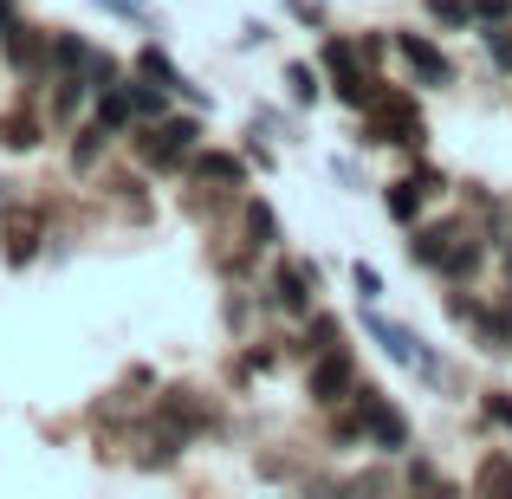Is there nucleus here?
Listing matches in <instances>:
<instances>
[{"mask_svg": "<svg viewBox=\"0 0 512 499\" xmlns=\"http://www.w3.org/2000/svg\"><path fill=\"white\" fill-rule=\"evenodd\" d=\"M370 143H402V150H422L428 143V124H422V104L409 91H376L370 104Z\"/></svg>", "mask_w": 512, "mask_h": 499, "instance_id": "obj_1", "label": "nucleus"}, {"mask_svg": "<svg viewBox=\"0 0 512 499\" xmlns=\"http://www.w3.org/2000/svg\"><path fill=\"white\" fill-rule=\"evenodd\" d=\"M363 331H370L376 344H383L389 357L402 363V370H415L422 383H441V357H435V350H428L409 325H396V318H376V312H370V318H363Z\"/></svg>", "mask_w": 512, "mask_h": 499, "instance_id": "obj_2", "label": "nucleus"}, {"mask_svg": "<svg viewBox=\"0 0 512 499\" xmlns=\"http://www.w3.org/2000/svg\"><path fill=\"white\" fill-rule=\"evenodd\" d=\"M195 137H201V124H195V117H156V124L137 137V156H143L150 169H175V163H188Z\"/></svg>", "mask_w": 512, "mask_h": 499, "instance_id": "obj_3", "label": "nucleus"}, {"mask_svg": "<svg viewBox=\"0 0 512 499\" xmlns=\"http://www.w3.org/2000/svg\"><path fill=\"white\" fill-rule=\"evenodd\" d=\"M357 415H363V435H370L383 454H402V448H409V422H402V409L383 396V389L357 383Z\"/></svg>", "mask_w": 512, "mask_h": 499, "instance_id": "obj_4", "label": "nucleus"}, {"mask_svg": "<svg viewBox=\"0 0 512 499\" xmlns=\"http://www.w3.org/2000/svg\"><path fill=\"white\" fill-rule=\"evenodd\" d=\"M305 396L312 402H344V396H357V363H350V350L344 344H331V350H318V363H312V376H305Z\"/></svg>", "mask_w": 512, "mask_h": 499, "instance_id": "obj_5", "label": "nucleus"}, {"mask_svg": "<svg viewBox=\"0 0 512 499\" xmlns=\"http://www.w3.org/2000/svg\"><path fill=\"white\" fill-rule=\"evenodd\" d=\"M389 46H396L402 59H409V72L422 78V85H454V59H448V52H441L428 33H396Z\"/></svg>", "mask_w": 512, "mask_h": 499, "instance_id": "obj_6", "label": "nucleus"}, {"mask_svg": "<svg viewBox=\"0 0 512 499\" xmlns=\"http://www.w3.org/2000/svg\"><path fill=\"white\" fill-rule=\"evenodd\" d=\"M0 46H7V65L20 78H33V72H46V65H52V39L39 33V26H20V20H13L7 33H0Z\"/></svg>", "mask_w": 512, "mask_h": 499, "instance_id": "obj_7", "label": "nucleus"}, {"mask_svg": "<svg viewBox=\"0 0 512 499\" xmlns=\"http://www.w3.org/2000/svg\"><path fill=\"white\" fill-rule=\"evenodd\" d=\"M273 299L286 305V312H312V299H318V266H305V260H286L273 273Z\"/></svg>", "mask_w": 512, "mask_h": 499, "instance_id": "obj_8", "label": "nucleus"}, {"mask_svg": "<svg viewBox=\"0 0 512 499\" xmlns=\"http://www.w3.org/2000/svg\"><path fill=\"white\" fill-rule=\"evenodd\" d=\"M461 234H467L461 221H428V227H415L409 260H415V266H428V273H441V260H448V247H454Z\"/></svg>", "mask_w": 512, "mask_h": 499, "instance_id": "obj_9", "label": "nucleus"}, {"mask_svg": "<svg viewBox=\"0 0 512 499\" xmlns=\"http://www.w3.org/2000/svg\"><path fill=\"white\" fill-rule=\"evenodd\" d=\"M156 415H163L169 428H182V435H201V428L214 422V409H208V402H195V389H169Z\"/></svg>", "mask_w": 512, "mask_h": 499, "instance_id": "obj_10", "label": "nucleus"}, {"mask_svg": "<svg viewBox=\"0 0 512 499\" xmlns=\"http://www.w3.org/2000/svg\"><path fill=\"white\" fill-rule=\"evenodd\" d=\"M137 78H156V85H169V91H188V98H201V91L188 85L182 72H175V59H169L163 46H143V52H137Z\"/></svg>", "mask_w": 512, "mask_h": 499, "instance_id": "obj_11", "label": "nucleus"}, {"mask_svg": "<svg viewBox=\"0 0 512 499\" xmlns=\"http://www.w3.org/2000/svg\"><path fill=\"white\" fill-rule=\"evenodd\" d=\"M422 195L428 188L415 182V175H402V182H389V195H383V208H389V221H402V227H415V214H422Z\"/></svg>", "mask_w": 512, "mask_h": 499, "instance_id": "obj_12", "label": "nucleus"}, {"mask_svg": "<svg viewBox=\"0 0 512 499\" xmlns=\"http://www.w3.org/2000/svg\"><path fill=\"white\" fill-rule=\"evenodd\" d=\"M195 182L240 188V182H247V169H240V156H221V150H208V156H195Z\"/></svg>", "mask_w": 512, "mask_h": 499, "instance_id": "obj_13", "label": "nucleus"}, {"mask_svg": "<svg viewBox=\"0 0 512 499\" xmlns=\"http://www.w3.org/2000/svg\"><path fill=\"white\" fill-rule=\"evenodd\" d=\"M480 266H487V247H480L474 234H461V240L448 247V260H441V273H448V279H474Z\"/></svg>", "mask_w": 512, "mask_h": 499, "instance_id": "obj_14", "label": "nucleus"}, {"mask_svg": "<svg viewBox=\"0 0 512 499\" xmlns=\"http://www.w3.org/2000/svg\"><path fill=\"white\" fill-rule=\"evenodd\" d=\"M130 117H137V104H130V85H98V124H104V130H124Z\"/></svg>", "mask_w": 512, "mask_h": 499, "instance_id": "obj_15", "label": "nucleus"}, {"mask_svg": "<svg viewBox=\"0 0 512 499\" xmlns=\"http://www.w3.org/2000/svg\"><path fill=\"white\" fill-rule=\"evenodd\" d=\"M91 59H98V52H91L78 33H52V65H59V72H85L91 78Z\"/></svg>", "mask_w": 512, "mask_h": 499, "instance_id": "obj_16", "label": "nucleus"}, {"mask_svg": "<svg viewBox=\"0 0 512 499\" xmlns=\"http://www.w3.org/2000/svg\"><path fill=\"white\" fill-rule=\"evenodd\" d=\"M104 143H111V130L91 117V124L78 130V143H72V169H78V175H91V169H98V156H104Z\"/></svg>", "mask_w": 512, "mask_h": 499, "instance_id": "obj_17", "label": "nucleus"}, {"mask_svg": "<svg viewBox=\"0 0 512 499\" xmlns=\"http://www.w3.org/2000/svg\"><path fill=\"white\" fill-rule=\"evenodd\" d=\"M474 493H487V499H512V461H506V454H487V461H480Z\"/></svg>", "mask_w": 512, "mask_h": 499, "instance_id": "obj_18", "label": "nucleus"}, {"mask_svg": "<svg viewBox=\"0 0 512 499\" xmlns=\"http://www.w3.org/2000/svg\"><path fill=\"white\" fill-rule=\"evenodd\" d=\"M0 143H7V150H33L39 143V117L33 111H7L0 117Z\"/></svg>", "mask_w": 512, "mask_h": 499, "instance_id": "obj_19", "label": "nucleus"}, {"mask_svg": "<svg viewBox=\"0 0 512 499\" xmlns=\"http://www.w3.org/2000/svg\"><path fill=\"white\" fill-rule=\"evenodd\" d=\"M247 234H253V247H279V214L266 201H247Z\"/></svg>", "mask_w": 512, "mask_h": 499, "instance_id": "obj_20", "label": "nucleus"}, {"mask_svg": "<svg viewBox=\"0 0 512 499\" xmlns=\"http://www.w3.org/2000/svg\"><path fill=\"white\" fill-rule=\"evenodd\" d=\"M130 104H137L143 117H169V85H156V78H143V85H130Z\"/></svg>", "mask_w": 512, "mask_h": 499, "instance_id": "obj_21", "label": "nucleus"}, {"mask_svg": "<svg viewBox=\"0 0 512 499\" xmlns=\"http://www.w3.org/2000/svg\"><path fill=\"white\" fill-rule=\"evenodd\" d=\"M33 240H39V221L26 214V221L7 234V260H13V266H26V260H33Z\"/></svg>", "mask_w": 512, "mask_h": 499, "instance_id": "obj_22", "label": "nucleus"}, {"mask_svg": "<svg viewBox=\"0 0 512 499\" xmlns=\"http://www.w3.org/2000/svg\"><path fill=\"white\" fill-rule=\"evenodd\" d=\"M286 91H292V104H318V72L312 65H286Z\"/></svg>", "mask_w": 512, "mask_h": 499, "instance_id": "obj_23", "label": "nucleus"}, {"mask_svg": "<svg viewBox=\"0 0 512 499\" xmlns=\"http://www.w3.org/2000/svg\"><path fill=\"white\" fill-rule=\"evenodd\" d=\"M467 13L480 26H500V20H512V0H467Z\"/></svg>", "mask_w": 512, "mask_h": 499, "instance_id": "obj_24", "label": "nucleus"}, {"mask_svg": "<svg viewBox=\"0 0 512 499\" xmlns=\"http://www.w3.org/2000/svg\"><path fill=\"white\" fill-rule=\"evenodd\" d=\"M325 65L331 72H357V46L350 39H325Z\"/></svg>", "mask_w": 512, "mask_h": 499, "instance_id": "obj_25", "label": "nucleus"}, {"mask_svg": "<svg viewBox=\"0 0 512 499\" xmlns=\"http://www.w3.org/2000/svg\"><path fill=\"white\" fill-rule=\"evenodd\" d=\"M487 422L512 428V389H487Z\"/></svg>", "mask_w": 512, "mask_h": 499, "instance_id": "obj_26", "label": "nucleus"}, {"mask_svg": "<svg viewBox=\"0 0 512 499\" xmlns=\"http://www.w3.org/2000/svg\"><path fill=\"white\" fill-rule=\"evenodd\" d=\"M428 13H435L441 26H467L474 13H467V0H428Z\"/></svg>", "mask_w": 512, "mask_h": 499, "instance_id": "obj_27", "label": "nucleus"}, {"mask_svg": "<svg viewBox=\"0 0 512 499\" xmlns=\"http://www.w3.org/2000/svg\"><path fill=\"white\" fill-rule=\"evenodd\" d=\"M487 52L512 72V26H506V20H500V26H487Z\"/></svg>", "mask_w": 512, "mask_h": 499, "instance_id": "obj_28", "label": "nucleus"}, {"mask_svg": "<svg viewBox=\"0 0 512 499\" xmlns=\"http://www.w3.org/2000/svg\"><path fill=\"white\" fill-rule=\"evenodd\" d=\"M350 279H357L363 299H383V273H376V266H363V260H357V273H350Z\"/></svg>", "mask_w": 512, "mask_h": 499, "instance_id": "obj_29", "label": "nucleus"}, {"mask_svg": "<svg viewBox=\"0 0 512 499\" xmlns=\"http://www.w3.org/2000/svg\"><path fill=\"white\" fill-rule=\"evenodd\" d=\"M7 26H13V0H0V33H7Z\"/></svg>", "mask_w": 512, "mask_h": 499, "instance_id": "obj_30", "label": "nucleus"}, {"mask_svg": "<svg viewBox=\"0 0 512 499\" xmlns=\"http://www.w3.org/2000/svg\"><path fill=\"white\" fill-rule=\"evenodd\" d=\"M500 318H506V331H512V292H506V305H500Z\"/></svg>", "mask_w": 512, "mask_h": 499, "instance_id": "obj_31", "label": "nucleus"}, {"mask_svg": "<svg viewBox=\"0 0 512 499\" xmlns=\"http://www.w3.org/2000/svg\"><path fill=\"white\" fill-rule=\"evenodd\" d=\"M506 273H512V247H506Z\"/></svg>", "mask_w": 512, "mask_h": 499, "instance_id": "obj_32", "label": "nucleus"}]
</instances>
